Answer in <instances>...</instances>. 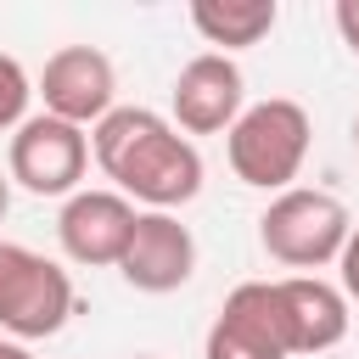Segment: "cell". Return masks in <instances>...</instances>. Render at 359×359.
<instances>
[{
	"label": "cell",
	"mask_w": 359,
	"mask_h": 359,
	"mask_svg": "<svg viewBox=\"0 0 359 359\" xmlns=\"http://www.w3.org/2000/svg\"><path fill=\"white\" fill-rule=\"evenodd\" d=\"M309 140H314L309 112L297 101H286V95H269V101L241 107V118L224 129V157H230V168H236L241 185L280 196L303 174Z\"/></svg>",
	"instance_id": "7a4b0ae2"
},
{
	"label": "cell",
	"mask_w": 359,
	"mask_h": 359,
	"mask_svg": "<svg viewBox=\"0 0 359 359\" xmlns=\"http://www.w3.org/2000/svg\"><path fill=\"white\" fill-rule=\"evenodd\" d=\"M331 22H337V34H342V45L359 56V0H337V11H331Z\"/></svg>",
	"instance_id": "9a60e30c"
},
{
	"label": "cell",
	"mask_w": 359,
	"mask_h": 359,
	"mask_svg": "<svg viewBox=\"0 0 359 359\" xmlns=\"http://www.w3.org/2000/svg\"><path fill=\"white\" fill-rule=\"evenodd\" d=\"M337 275H342V297L359 303V224L348 230V241H342V252H337Z\"/></svg>",
	"instance_id": "5bb4252c"
},
{
	"label": "cell",
	"mask_w": 359,
	"mask_h": 359,
	"mask_svg": "<svg viewBox=\"0 0 359 359\" xmlns=\"http://www.w3.org/2000/svg\"><path fill=\"white\" fill-rule=\"evenodd\" d=\"M118 275L135 286V292H180L191 275H196V236L174 219V213H135V230H129V247L118 258Z\"/></svg>",
	"instance_id": "30bf717a"
},
{
	"label": "cell",
	"mask_w": 359,
	"mask_h": 359,
	"mask_svg": "<svg viewBox=\"0 0 359 359\" xmlns=\"http://www.w3.org/2000/svg\"><path fill=\"white\" fill-rule=\"evenodd\" d=\"M6 208H11V180L0 174V219H6Z\"/></svg>",
	"instance_id": "e0dca14e"
},
{
	"label": "cell",
	"mask_w": 359,
	"mask_h": 359,
	"mask_svg": "<svg viewBox=\"0 0 359 359\" xmlns=\"http://www.w3.org/2000/svg\"><path fill=\"white\" fill-rule=\"evenodd\" d=\"M348 230H353L348 208H342L331 191H309V185L280 191V196L258 213V241H264V252H269L275 264H286V269H325V264H337Z\"/></svg>",
	"instance_id": "3957f363"
},
{
	"label": "cell",
	"mask_w": 359,
	"mask_h": 359,
	"mask_svg": "<svg viewBox=\"0 0 359 359\" xmlns=\"http://www.w3.org/2000/svg\"><path fill=\"white\" fill-rule=\"evenodd\" d=\"M353 151H359V118H353Z\"/></svg>",
	"instance_id": "ac0fdd59"
},
{
	"label": "cell",
	"mask_w": 359,
	"mask_h": 359,
	"mask_svg": "<svg viewBox=\"0 0 359 359\" xmlns=\"http://www.w3.org/2000/svg\"><path fill=\"white\" fill-rule=\"evenodd\" d=\"M34 95L45 101L50 118L79 123V129H84V123L95 129V123L118 107V67H112V56L95 50V45H62V50L45 56Z\"/></svg>",
	"instance_id": "52a82bcc"
},
{
	"label": "cell",
	"mask_w": 359,
	"mask_h": 359,
	"mask_svg": "<svg viewBox=\"0 0 359 359\" xmlns=\"http://www.w3.org/2000/svg\"><path fill=\"white\" fill-rule=\"evenodd\" d=\"M28 95H34V79L22 73V62H17V56H6V50H0V135H6V129H17V123L28 118Z\"/></svg>",
	"instance_id": "4fadbf2b"
},
{
	"label": "cell",
	"mask_w": 359,
	"mask_h": 359,
	"mask_svg": "<svg viewBox=\"0 0 359 359\" xmlns=\"http://www.w3.org/2000/svg\"><path fill=\"white\" fill-rule=\"evenodd\" d=\"M129 230H135V202L118 196V191H73L56 213V241L73 264L84 269H118L123 247H129Z\"/></svg>",
	"instance_id": "9c48e42d"
},
{
	"label": "cell",
	"mask_w": 359,
	"mask_h": 359,
	"mask_svg": "<svg viewBox=\"0 0 359 359\" xmlns=\"http://www.w3.org/2000/svg\"><path fill=\"white\" fill-rule=\"evenodd\" d=\"M202 359H292L286 303L275 280H241L208 325Z\"/></svg>",
	"instance_id": "8992f818"
},
{
	"label": "cell",
	"mask_w": 359,
	"mask_h": 359,
	"mask_svg": "<svg viewBox=\"0 0 359 359\" xmlns=\"http://www.w3.org/2000/svg\"><path fill=\"white\" fill-rule=\"evenodd\" d=\"M67 314H73L67 269L22 241H0V337L39 342V337H56Z\"/></svg>",
	"instance_id": "277c9868"
},
{
	"label": "cell",
	"mask_w": 359,
	"mask_h": 359,
	"mask_svg": "<svg viewBox=\"0 0 359 359\" xmlns=\"http://www.w3.org/2000/svg\"><path fill=\"white\" fill-rule=\"evenodd\" d=\"M135 359H157V353H135Z\"/></svg>",
	"instance_id": "d6986e66"
},
{
	"label": "cell",
	"mask_w": 359,
	"mask_h": 359,
	"mask_svg": "<svg viewBox=\"0 0 359 359\" xmlns=\"http://www.w3.org/2000/svg\"><path fill=\"white\" fill-rule=\"evenodd\" d=\"M90 168V135L79 123H62L50 112H34L11 129L6 146V180L34 196H73Z\"/></svg>",
	"instance_id": "5b68a950"
},
{
	"label": "cell",
	"mask_w": 359,
	"mask_h": 359,
	"mask_svg": "<svg viewBox=\"0 0 359 359\" xmlns=\"http://www.w3.org/2000/svg\"><path fill=\"white\" fill-rule=\"evenodd\" d=\"M95 168L118 185V196L146 202V213H174L202 191V151L151 107H112L90 129Z\"/></svg>",
	"instance_id": "6da1fadb"
},
{
	"label": "cell",
	"mask_w": 359,
	"mask_h": 359,
	"mask_svg": "<svg viewBox=\"0 0 359 359\" xmlns=\"http://www.w3.org/2000/svg\"><path fill=\"white\" fill-rule=\"evenodd\" d=\"M280 303H286V331H292V353H325L348 337V297L342 286L320 280V275H286L275 280Z\"/></svg>",
	"instance_id": "8fae6325"
},
{
	"label": "cell",
	"mask_w": 359,
	"mask_h": 359,
	"mask_svg": "<svg viewBox=\"0 0 359 359\" xmlns=\"http://www.w3.org/2000/svg\"><path fill=\"white\" fill-rule=\"evenodd\" d=\"M174 129L191 140V135H224L241 107H247V84H241V67L219 50H202L191 56L180 73H174Z\"/></svg>",
	"instance_id": "ba28073f"
},
{
	"label": "cell",
	"mask_w": 359,
	"mask_h": 359,
	"mask_svg": "<svg viewBox=\"0 0 359 359\" xmlns=\"http://www.w3.org/2000/svg\"><path fill=\"white\" fill-rule=\"evenodd\" d=\"M0 359H34V353H28V342H11V337H0Z\"/></svg>",
	"instance_id": "2e32d148"
},
{
	"label": "cell",
	"mask_w": 359,
	"mask_h": 359,
	"mask_svg": "<svg viewBox=\"0 0 359 359\" xmlns=\"http://www.w3.org/2000/svg\"><path fill=\"white\" fill-rule=\"evenodd\" d=\"M275 22H280L275 0H191V28L208 45H219V56L258 45L264 34H275Z\"/></svg>",
	"instance_id": "7c38bea8"
}]
</instances>
